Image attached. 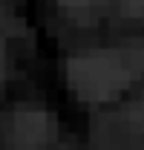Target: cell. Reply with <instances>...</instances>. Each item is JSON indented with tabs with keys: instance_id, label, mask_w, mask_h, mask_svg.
<instances>
[{
	"instance_id": "3",
	"label": "cell",
	"mask_w": 144,
	"mask_h": 150,
	"mask_svg": "<svg viewBox=\"0 0 144 150\" xmlns=\"http://www.w3.org/2000/svg\"><path fill=\"white\" fill-rule=\"evenodd\" d=\"M61 9L69 15L72 20H78V23H92L95 20V6L92 3H61Z\"/></svg>"
},
{
	"instance_id": "1",
	"label": "cell",
	"mask_w": 144,
	"mask_h": 150,
	"mask_svg": "<svg viewBox=\"0 0 144 150\" xmlns=\"http://www.w3.org/2000/svg\"><path fill=\"white\" fill-rule=\"evenodd\" d=\"M144 69V43L127 49H87L66 61L69 87L84 101H109Z\"/></svg>"
},
{
	"instance_id": "6",
	"label": "cell",
	"mask_w": 144,
	"mask_h": 150,
	"mask_svg": "<svg viewBox=\"0 0 144 150\" xmlns=\"http://www.w3.org/2000/svg\"><path fill=\"white\" fill-rule=\"evenodd\" d=\"M3 69H6V52H3V43H0V78H3Z\"/></svg>"
},
{
	"instance_id": "4",
	"label": "cell",
	"mask_w": 144,
	"mask_h": 150,
	"mask_svg": "<svg viewBox=\"0 0 144 150\" xmlns=\"http://www.w3.org/2000/svg\"><path fill=\"white\" fill-rule=\"evenodd\" d=\"M127 118H130V124H133V127H138V130H144V98H141V101H136V104L130 107V112H127Z\"/></svg>"
},
{
	"instance_id": "2",
	"label": "cell",
	"mask_w": 144,
	"mask_h": 150,
	"mask_svg": "<svg viewBox=\"0 0 144 150\" xmlns=\"http://www.w3.org/2000/svg\"><path fill=\"white\" fill-rule=\"evenodd\" d=\"M55 133H58V121L49 110L43 107H32L23 104L12 112L9 118V139L18 150H43L52 144Z\"/></svg>"
},
{
	"instance_id": "5",
	"label": "cell",
	"mask_w": 144,
	"mask_h": 150,
	"mask_svg": "<svg viewBox=\"0 0 144 150\" xmlns=\"http://www.w3.org/2000/svg\"><path fill=\"white\" fill-rule=\"evenodd\" d=\"M121 12L130 15V18H144V3H124Z\"/></svg>"
}]
</instances>
